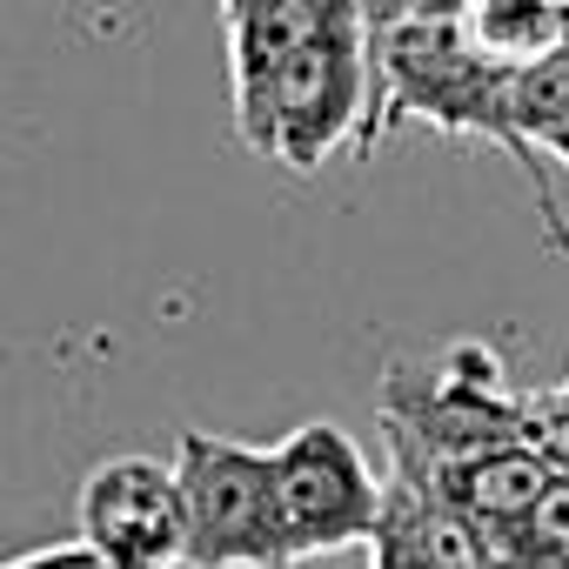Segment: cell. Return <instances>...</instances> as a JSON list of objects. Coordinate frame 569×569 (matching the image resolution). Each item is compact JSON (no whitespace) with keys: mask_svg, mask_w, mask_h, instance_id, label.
I'll list each match as a JSON object with an SVG mask.
<instances>
[{"mask_svg":"<svg viewBox=\"0 0 569 569\" xmlns=\"http://www.w3.org/2000/svg\"><path fill=\"white\" fill-rule=\"evenodd\" d=\"M376 128L369 141L416 114L442 134H462V141H489V148H509V161L529 174L536 188V208H542V228H549V248L569 254V221L549 194V154L516 128V68H496L489 54H476V41L462 34L456 14H429V21H396V28H376Z\"/></svg>","mask_w":569,"mask_h":569,"instance_id":"1","label":"cell"},{"mask_svg":"<svg viewBox=\"0 0 569 569\" xmlns=\"http://www.w3.org/2000/svg\"><path fill=\"white\" fill-rule=\"evenodd\" d=\"M362 0H336L322 28L281 61L254 94L234 101L241 141L289 168H322L362 114Z\"/></svg>","mask_w":569,"mask_h":569,"instance_id":"2","label":"cell"},{"mask_svg":"<svg viewBox=\"0 0 569 569\" xmlns=\"http://www.w3.org/2000/svg\"><path fill=\"white\" fill-rule=\"evenodd\" d=\"M174 469L188 496V569H289L268 449L214 429H181Z\"/></svg>","mask_w":569,"mask_h":569,"instance_id":"3","label":"cell"},{"mask_svg":"<svg viewBox=\"0 0 569 569\" xmlns=\"http://www.w3.org/2000/svg\"><path fill=\"white\" fill-rule=\"evenodd\" d=\"M268 456H274V509H281V549H289V562L356 549L382 529L389 489L376 482V469L349 429L302 422Z\"/></svg>","mask_w":569,"mask_h":569,"instance_id":"4","label":"cell"},{"mask_svg":"<svg viewBox=\"0 0 569 569\" xmlns=\"http://www.w3.org/2000/svg\"><path fill=\"white\" fill-rule=\"evenodd\" d=\"M81 542L108 569H181L188 562V496L181 469L154 456H108L88 469L81 496Z\"/></svg>","mask_w":569,"mask_h":569,"instance_id":"5","label":"cell"},{"mask_svg":"<svg viewBox=\"0 0 569 569\" xmlns=\"http://www.w3.org/2000/svg\"><path fill=\"white\" fill-rule=\"evenodd\" d=\"M562 8L569 0H462L456 21L496 68H536L562 54Z\"/></svg>","mask_w":569,"mask_h":569,"instance_id":"6","label":"cell"},{"mask_svg":"<svg viewBox=\"0 0 569 569\" xmlns=\"http://www.w3.org/2000/svg\"><path fill=\"white\" fill-rule=\"evenodd\" d=\"M0 569H108L88 542H54V549H34V556H8Z\"/></svg>","mask_w":569,"mask_h":569,"instance_id":"7","label":"cell"},{"mask_svg":"<svg viewBox=\"0 0 569 569\" xmlns=\"http://www.w3.org/2000/svg\"><path fill=\"white\" fill-rule=\"evenodd\" d=\"M542 154H549V161H562V168H569V128H549V134H542Z\"/></svg>","mask_w":569,"mask_h":569,"instance_id":"8","label":"cell"},{"mask_svg":"<svg viewBox=\"0 0 569 569\" xmlns=\"http://www.w3.org/2000/svg\"><path fill=\"white\" fill-rule=\"evenodd\" d=\"M562 61H569V8H562Z\"/></svg>","mask_w":569,"mask_h":569,"instance_id":"9","label":"cell"},{"mask_svg":"<svg viewBox=\"0 0 569 569\" xmlns=\"http://www.w3.org/2000/svg\"><path fill=\"white\" fill-rule=\"evenodd\" d=\"M556 402H562V409H569V376H562V389H556Z\"/></svg>","mask_w":569,"mask_h":569,"instance_id":"10","label":"cell"}]
</instances>
